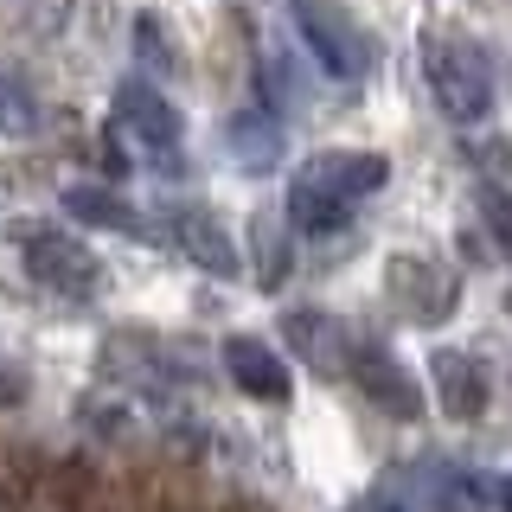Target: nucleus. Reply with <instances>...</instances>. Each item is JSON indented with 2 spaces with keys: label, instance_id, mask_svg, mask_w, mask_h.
Segmentation results:
<instances>
[{
  "label": "nucleus",
  "instance_id": "nucleus-1",
  "mask_svg": "<svg viewBox=\"0 0 512 512\" xmlns=\"http://www.w3.org/2000/svg\"><path fill=\"white\" fill-rule=\"evenodd\" d=\"M423 77L436 90V109L448 122H480L493 109V64L474 39L455 32H429L423 39Z\"/></svg>",
  "mask_w": 512,
  "mask_h": 512
},
{
  "label": "nucleus",
  "instance_id": "nucleus-2",
  "mask_svg": "<svg viewBox=\"0 0 512 512\" xmlns=\"http://www.w3.org/2000/svg\"><path fill=\"white\" fill-rule=\"evenodd\" d=\"M13 244H20V263H26V276L39 288H52L64 301H96L103 295V263H96V250L77 244L71 231H58V224H20Z\"/></svg>",
  "mask_w": 512,
  "mask_h": 512
},
{
  "label": "nucleus",
  "instance_id": "nucleus-3",
  "mask_svg": "<svg viewBox=\"0 0 512 512\" xmlns=\"http://www.w3.org/2000/svg\"><path fill=\"white\" fill-rule=\"evenodd\" d=\"M295 32H301V45L314 52V64L327 77H340V84H359L365 71H372V45H365V32L346 20L333 0H295Z\"/></svg>",
  "mask_w": 512,
  "mask_h": 512
},
{
  "label": "nucleus",
  "instance_id": "nucleus-4",
  "mask_svg": "<svg viewBox=\"0 0 512 512\" xmlns=\"http://www.w3.org/2000/svg\"><path fill=\"white\" fill-rule=\"evenodd\" d=\"M116 122L135 141H148L154 154H180V135H186L180 109H173L154 84H141V77H122V84H116Z\"/></svg>",
  "mask_w": 512,
  "mask_h": 512
},
{
  "label": "nucleus",
  "instance_id": "nucleus-5",
  "mask_svg": "<svg viewBox=\"0 0 512 512\" xmlns=\"http://www.w3.org/2000/svg\"><path fill=\"white\" fill-rule=\"evenodd\" d=\"M295 180H308V186H320V192H333L340 205H359V199H372V192L391 180V160H384V154L327 148V154H314L308 167L295 173Z\"/></svg>",
  "mask_w": 512,
  "mask_h": 512
},
{
  "label": "nucleus",
  "instance_id": "nucleus-6",
  "mask_svg": "<svg viewBox=\"0 0 512 512\" xmlns=\"http://www.w3.org/2000/svg\"><path fill=\"white\" fill-rule=\"evenodd\" d=\"M346 372L365 384V397H372V404H384L397 416V423H410L416 410H423V397H416V384H410V372L404 365L391 359V352H384L378 340H352V352H346Z\"/></svg>",
  "mask_w": 512,
  "mask_h": 512
},
{
  "label": "nucleus",
  "instance_id": "nucleus-7",
  "mask_svg": "<svg viewBox=\"0 0 512 512\" xmlns=\"http://www.w3.org/2000/svg\"><path fill=\"white\" fill-rule=\"evenodd\" d=\"M391 295L410 320H429V327L455 314V276L429 256H391Z\"/></svg>",
  "mask_w": 512,
  "mask_h": 512
},
{
  "label": "nucleus",
  "instance_id": "nucleus-8",
  "mask_svg": "<svg viewBox=\"0 0 512 512\" xmlns=\"http://www.w3.org/2000/svg\"><path fill=\"white\" fill-rule=\"evenodd\" d=\"M167 244H180L186 263L212 269V276H237V244H231V231H224L212 212H199V205H173V212H167Z\"/></svg>",
  "mask_w": 512,
  "mask_h": 512
},
{
  "label": "nucleus",
  "instance_id": "nucleus-9",
  "mask_svg": "<svg viewBox=\"0 0 512 512\" xmlns=\"http://www.w3.org/2000/svg\"><path fill=\"white\" fill-rule=\"evenodd\" d=\"M224 372L244 397H263V404H288V365L276 346H263L256 333H231L224 340Z\"/></svg>",
  "mask_w": 512,
  "mask_h": 512
},
{
  "label": "nucleus",
  "instance_id": "nucleus-10",
  "mask_svg": "<svg viewBox=\"0 0 512 512\" xmlns=\"http://www.w3.org/2000/svg\"><path fill=\"white\" fill-rule=\"evenodd\" d=\"M429 378H436V397H442V410L455 416V423H480L487 416V372H480V359H468V352H455V346H442L436 359H429Z\"/></svg>",
  "mask_w": 512,
  "mask_h": 512
},
{
  "label": "nucleus",
  "instance_id": "nucleus-11",
  "mask_svg": "<svg viewBox=\"0 0 512 512\" xmlns=\"http://www.w3.org/2000/svg\"><path fill=\"white\" fill-rule=\"evenodd\" d=\"M282 340L295 346L308 365H320V372H346L352 340H346V327H340L333 314H320V308H288V314H282Z\"/></svg>",
  "mask_w": 512,
  "mask_h": 512
},
{
  "label": "nucleus",
  "instance_id": "nucleus-12",
  "mask_svg": "<svg viewBox=\"0 0 512 512\" xmlns=\"http://www.w3.org/2000/svg\"><path fill=\"white\" fill-rule=\"evenodd\" d=\"M224 141H231V160L250 173H269L282 160V122L263 116V109H250V116H237L231 128H224Z\"/></svg>",
  "mask_w": 512,
  "mask_h": 512
},
{
  "label": "nucleus",
  "instance_id": "nucleus-13",
  "mask_svg": "<svg viewBox=\"0 0 512 512\" xmlns=\"http://www.w3.org/2000/svg\"><path fill=\"white\" fill-rule=\"evenodd\" d=\"M64 212L84 218V224H103V231H128V237L148 231L135 205H128L122 192H109V186H71V192H64Z\"/></svg>",
  "mask_w": 512,
  "mask_h": 512
},
{
  "label": "nucleus",
  "instance_id": "nucleus-14",
  "mask_svg": "<svg viewBox=\"0 0 512 512\" xmlns=\"http://www.w3.org/2000/svg\"><path fill=\"white\" fill-rule=\"evenodd\" d=\"M288 224L308 231V237H333V231L352 224V205H340L333 192H320L308 180H288Z\"/></svg>",
  "mask_w": 512,
  "mask_h": 512
},
{
  "label": "nucleus",
  "instance_id": "nucleus-15",
  "mask_svg": "<svg viewBox=\"0 0 512 512\" xmlns=\"http://www.w3.org/2000/svg\"><path fill=\"white\" fill-rule=\"evenodd\" d=\"M26 128H39V103L0 77V135H26Z\"/></svg>",
  "mask_w": 512,
  "mask_h": 512
},
{
  "label": "nucleus",
  "instance_id": "nucleus-16",
  "mask_svg": "<svg viewBox=\"0 0 512 512\" xmlns=\"http://www.w3.org/2000/svg\"><path fill=\"white\" fill-rule=\"evenodd\" d=\"M480 218H487L493 244L512 256V192L506 186H480Z\"/></svg>",
  "mask_w": 512,
  "mask_h": 512
},
{
  "label": "nucleus",
  "instance_id": "nucleus-17",
  "mask_svg": "<svg viewBox=\"0 0 512 512\" xmlns=\"http://www.w3.org/2000/svg\"><path fill=\"white\" fill-rule=\"evenodd\" d=\"M135 52H141V64H160V71H173V45H167V26H160L154 13H141V20H135Z\"/></svg>",
  "mask_w": 512,
  "mask_h": 512
},
{
  "label": "nucleus",
  "instance_id": "nucleus-18",
  "mask_svg": "<svg viewBox=\"0 0 512 512\" xmlns=\"http://www.w3.org/2000/svg\"><path fill=\"white\" fill-rule=\"evenodd\" d=\"M26 391H32V378H26V365L13 359V352H0V410H13V404H26Z\"/></svg>",
  "mask_w": 512,
  "mask_h": 512
},
{
  "label": "nucleus",
  "instance_id": "nucleus-19",
  "mask_svg": "<svg viewBox=\"0 0 512 512\" xmlns=\"http://www.w3.org/2000/svg\"><path fill=\"white\" fill-rule=\"evenodd\" d=\"M256 250H263V288H276V282H282V269H288V244H282V231H263V224H256Z\"/></svg>",
  "mask_w": 512,
  "mask_h": 512
},
{
  "label": "nucleus",
  "instance_id": "nucleus-20",
  "mask_svg": "<svg viewBox=\"0 0 512 512\" xmlns=\"http://www.w3.org/2000/svg\"><path fill=\"white\" fill-rule=\"evenodd\" d=\"M64 13H71V0H32V7H26V32L45 39L52 26H64Z\"/></svg>",
  "mask_w": 512,
  "mask_h": 512
},
{
  "label": "nucleus",
  "instance_id": "nucleus-21",
  "mask_svg": "<svg viewBox=\"0 0 512 512\" xmlns=\"http://www.w3.org/2000/svg\"><path fill=\"white\" fill-rule=\"evenodd\" d=\"M7 186H13V180H7V167H0V192H7Z\"/></svg>",
  "mask_w": 512,
  "mask_h": 512
}]
</instances>
